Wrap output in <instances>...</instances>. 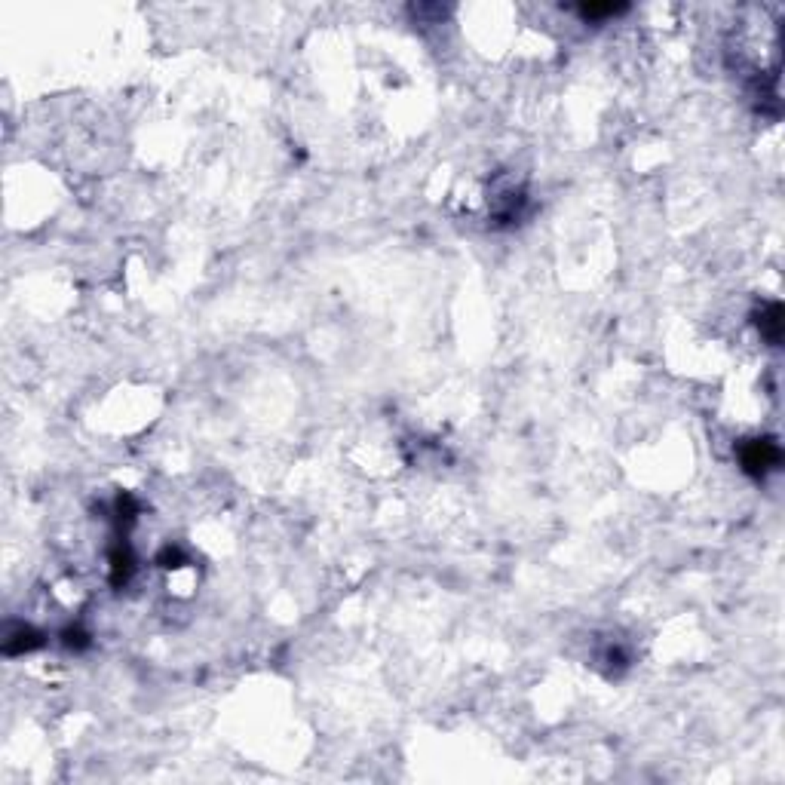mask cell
<instances>
[{"label":"cell","mask_w":785,"mask_h":785,"mask_svg":"<svg viewBox=\"0 0 785 785\" xmlns=\"http://www.w3.org/2000/svg\"><path fill=\"white\" fill-rule=\"evenodd\" d=\"M776 461H779V451H776L770 442H755V445L746 451V457H743L746 470H752V473L770 470V466H776Z\"/></svg>","instance_id":"6da1fadb"},{"label":"cell","mask_w":785,"mask_h":785,"mask_svg":"<svg viewBox=\"0 0 785 785\" xmlns=\"http://www.w3.org/2000/svg\"><path fill=\"white\" fill-rule=\"evenodd\" d=\"M626 6H583V10H580V16H583V19H604V16H616V13H623Z\"/></svg>","instance_id":"7a4b0ae2"}]
</instances>
